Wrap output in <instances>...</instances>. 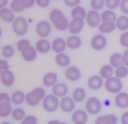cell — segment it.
<instances>
[{"label":"cell","instance_id":"cell-1","mask_svg":"<svg viewBox=\"0 0 128 124\" xmlns=\"http://www.w3.org/2000/svg\"><path fill=\"white\" fill-rule=\"evenodd\" d=\"M48 18H50V22L56 27V30L65 31L69 27L70 22L64 16L63 12L59 9H52L48 14Z\"/></svg>","mask_w":128,"mask_h":124},{"label":"cell","instance_id":"cell-2","mask_svg":"<svg viewBox=\"0 0 128 124\" xmlns=\"http://www.w3.org/2000/svg\"><path fill=\"white\" fill-rule=\"evenodd\" d=\"M47 96L46 90L42 87H36L33 90L26 93L25 95V102L28 106L30 107H35L37 106L40 102L45 99V97Z\"/></svg>","mask_w":128,"mask_h":124},{"label":"cell","instance_id":"cell-3","mask_svg":"<svg viewBox=\"0 0 128 124\" xmlns=\"http://www.w3.org/2000/svg\"><path fill=\"white\" fill-rule=\"evenodd\" d=\"M105 89L111 94H118L121 92L122 89V82L120 80V78L116 77H112L108 80H106L104 82Z\"/></svg>","mask_w":128,"mask_h":124},{"label":"cell","instance_id":"cell-4","mask_svg":"<svg viewBox=\"0 0 128 124\" xmlns=\"http://www.w3.org/2000/svg\"><path fill=\"white\" fill-rule=\"evenodd\" d=\"M13 32L16 36H24L28 30V23L24 16H18L12 23Z\"/></svg>","mask_w":128,"mask_h":124},{"label":"cell","instance_id":"cell-5","mask_svg":"<svg viewBox=\"0 0 128 124\" xmlns=\"http://www.w3.org/2000/svg\"><path fill=\"white\" fill-rule=\"evenodd\" d=\"M42 106L47 112H54L59 107V100L54 94H47L45 99L42 101Z\"/></svg>","mask_w":128,"mask_h":124},{"label":"cell","instance_id":"cell-6","mask_svg":"<svg viewBox=\"0 0 128 124\" xmlns=\"http://www.w3.org/2000/svg\"><path fill=\"white\" fill-rule=\"evenodd\" d=\"M102 108V103L96 97H90L86 102V112L90 114H97Z\"/></svg>","mask_w":128,"mask_h":124},{"label":"cell","instance_id":"cell-7","mask_svg":"<svg viewBox=\"0 0 128 124\" xmlns=\"http://www.w3.org/2000/svg\"><path fill=\"white\" fill-rule=\"evenodd\" d=\"M107 43H108L107 38L103 34H97L92 37L91 41H90V46L94 50L100 52V50H103L106 48Z\"/></svg>","mask_w":128,"mask_h":124},{"label":"cell","instance_id":"cell-8","mask_svg":"<svg viewBox=\"0 0 128 124\" xmlns=\"http://www.w3.org/2000/svg\"><path fill=\"white\" fill-rule=\"evenodd\" d=\"M36 34L42 39L47 38L52 32V25L47 20H41L36 25Z\"/></svg>","mask_w":128,"mask_h":124},{"label":"cell","instance_id":"cell-9","mask_svg":"<svg viewBox=\"0 0 128 124\" xmlns=\"http://www.w3.org/2000/svg\"><path fill=\"white\" fill-rule=\"evenodd\" d=\"M86 22L88 23L89 27H98L101 23V16L99 15V13L94 10H90L88 11L86 16Z\"/></svg>","mask_w":128,"mask_h":124},{"label":"cell","instance_id":"cell-10","mask_svg":"<svg viewBox=\"0 0 128 124\" xmlns=\"http://www.w3.org/2000/svg\"><path fill=\"white\" fill-rule=\"evenodd\" d=\"M76 102L73 100L72 97L65 96L59 100V108L63 112H73L75 110Z\"/></svg>","mask_w":128,"mask_h":124},{"label":"cell","instance_id":"cell-11","mask_svg":"<svg viewBox=\"0 0 128 124\" xmlns=\"http://www.w3.org/2000/svg\"><path fill=\"white\" fill-rule=\"evenodd\" d=\"M84 22L80 18H72L69 22L68 30L72 35H78L80 31L84 29Z\"/></svg>","mask_w":128,"mask_h":124},{"label":"cell","instance_id":"cell-12","mask_svg":"<svg viewBox=\"0 0 128 124\" xmlns=\"http://www.w3.org/2000/svg\"><path fill=\"white\" fill-rule=\"evenodd\" d=\"M71 119H72V122L74 124H86L88 120V112L84 110H74Z\"/></svg>","mask_w":128,"mask_h":124},{"label":"cell","instance_id":"cell-13","mask_svg":"<svg viewBox=\"0 0 128 124\" xmlns=\"http://www.w3.org/2000/svg\"><path fill=\"white\" fill-rule=\"evenodd\" d=\"M64 76L70 82H77L80 78L82 74H80V69L77 68L76 66H69V67H67V69L65 70Z\"/></svg>","mask_w":128,"mask_h":124},{"label":"cell","instance_id":"cell-14","mask_svg":"<svg viewBox=\"0 0 128 124\" xmlns=\"http://www.w3.org/2000/svg\"><path fill=\"white\" fill-rule=\"evenodd\" d=\"M0 82L1 84L6 86L10 87L15 84V74L11 70H6L0 74Z\"/></svg>","mask_w":128,"mask_h":124},{"label":"cell","instance_id":"cell-15","mask_svg":"<svg viewBox=\"0 0 128 124\" xmlns=\"http://www.w3.org/2000/svg\"><path fill=\"white\" fill-rule=\"evenodd\" d=\"M104 82V80L99 75H94V76H91L88 78V88L91 89V90H98V89L103 87Z\"/></svg>","mask_w":128,"mask_h":124},{"label":"cell","instance_id":"cell-16","mask_svg":"<svg viewBox=\"0 0 128 124\" xmlns=\"http://www.w3.org/2000/svg\"><path fill=\"white\" fill-rule=\"evenodd\" d=\"M20 54H22V58L24 59V61L32 62V61H34V60L37 58L38 52L36 50L35 46H28L27 48H25L24 52H20Z\"/></svg>","mask_w":128,"mask_h":124},{"label":"cell","instance_id":"cell-17","mask_svg":"<svg viewBox=\"0 0 128 124\" xmlns=\"http://www.w3.org/2000/svg\"><path fill=\"white\" fill-rule=\"evenodd\" d=\"M52 91L57 98H63L68 93V85L64 82H57L54 87H52Z\"/></svg>","mask_w":128,"mask_h":124},{"label":"cell","instance_id":"cell-18","mask_svg":"<svg viewBox=\"0 0 128 124\" xmlns=\"http://www.w3.org/2000/svg\"><path fill=\"white\" fill-rule=\"evenodd\" d=\"M35 48L39 54H48L52 50V43H50L47 39H41L39 41H37L35 45Z\"/></svg>","mask_w":128,"mask_h":124},{"label":"cell","instance_id":"cell-19","mask_svg":"<svg viewBox=\"0 0 128 124\" xmlns=\"http://www.w3.org/2000/svg\"><path fill=\"white\" fill-rule=\"evenodd\" d=\"M66 48H67L66 41L62 38H56L52 42V50L56 54L64 52V50H65Z\"/></svg>","mask_w":128,"mask_h":124},{"label":"cell","instance_id":"cell-20","mask_svg":"<svg viewBox=\"0 0 128 124\" xmlns=\"http://www.w3.org/2000/svg\"><path fill=\"white\" fill-rule=\"evenodd\" d=\"M15 13L10 8H3L0 9V20L7 23H13L15 20Z\"/></svg>","mask_w":128,"mask_h":124},{"label":"cell","instance_id":"cell-21","mask_svg":"<svg viewBox=\"0 0 128 124\" xmlns=\"http://www.w3.org/2000/svg\"><path fill=\"white\" fill-rule=\"evenodd\" d=\"M118 116L110 114L97 117L94 124H118Z\"/></svg>","mask_w":128,"mask_h":124},{"label":"cell","instance_id":"cell-22","mask_svg":"<svg viewBox=\"0 0 128 124\" xmlns=\"http://www.w3.org/2000/svg\"><path fill=\"white\" fill-rule=\"evenodd\" d=\"M114 104L118 108H125L128 107V93L120 92L116 95L114 98Z\"/></svg>","mask_w":128,"mask_h":124},{"label":"cell","instance_id":"cell-23","mask_svg":"<svg viewBox=\"0 0 128 124\" xmlns=\"http://www.w3.org/2000/svg\"><path fill=\"white\" fill-rule=\"evenodd\" d=\"M57 84V75L54 72L47 73L43 77V84L47 87H54Z\"/></svg>","mask_w":128,"mask_h":124},{"label":"cell","instance_id":"cell-24","mask_svg":"<svg viewBox=\"0 0 128 124\" xmlns=\"http://www.w3.org/2000/svg\"><path fill=\"white\" fill-rule=\"evenodd\" d=\"M66 44L70 50H77L82 46V39L78 35H71L67 38Z\"/></svg>","mask_w":128,"mask_h":124},{"label":"cell","instance_id":"cell-25","mask_svg":"<svg viewBox=\"0 0 128 124\" xmlns=\"http://www.w3.org/2000/svg\"><path fill=\"white\" fill-rule=\"evenodd\" d=\"M25 93L22 90H16L15 92L11 95V103L14 105H22L24 102H25Z\"/></svg>","mask_w":128,"mask_h":124},{"label":"cell","instance_id":"cell-26","mask_svg":"<svg viewBox=\"0 0 128 124\" xmlns=\"http://www.w3.org/2000/svg\"><path fill=\"white\" fill-rule=\"evenodd\" d=\"M101 16V22H116V15L112 10H105L104 12L100 15Z\"/></svg>","mask_w":128,"mask_h":124},{"label":"cell","instance_id":"cell-27","mask_svg":"<svg viewBox=\"0 0 128 124\" xmlns=\"http://www.w3.org/2000/svg\"><path fill=\"white\" fill-rule=\"evenodd\" d=\"M99 76L102 78L103 80H108L110 78H112L114 76V70L112 66L109 64V65H104L101 67L100 72H99Z\"/></svg>","mask_w":128,"mask_h":124},{"label":"cell","instance_id":"cell-28","mask_svg":"<svg viewBox=\"0 0 128 124\" xmlns=\"http://www.w3.org/2000/svg\"><path fill=\"white\" fill-rule=\"evenodd\" d=\"M88 12L86 11V9L82 6H77V7L72 8L71 11V18H80V20H86Z\"/></svg>","mask_w":128,"mask_h":124},{"label":"cell","instance_id":"cell-29","mask_svg":"<svg viewBox=\"0 0 128 124\" xmlns=\"http://www.w3.org/2000/svg\"><path fill=\"white\" fill-rule=\"evenodd\" d=\"M110 65L112 66L114 69H116L118 68L120 66L124 65L123 64V58H122V54H118V52H116V54H112L110 57Z\"/></svg>","mask_w":128,"mask_h":124},{"label":"cell","instance_id":"cell-30","mask_svg":"<svg viewBox=\"0 0 128 124\" xmlns=\"http://www.w3.org/2000/svg\"><path fill=\"white\" fill-rule=\"evenodd\" d=\"M70 57L67 55L66 54H56V63L58 65V66H60V67H68L69 65H70Z\"/></svg>","mask_w":128,"mask_h":124},{"label":"cell","instance_id":"cell-31","mask_svg":"<svg viewBox=\"0 0 128 124\" xmlns=\"http://www.w3.org/2000/svg\"><path fill=\"white\" fill-rule=\"evenodd\" d=\"M116 27V23L114 22H101L100 25L98 26V30L101 34H110L114 30Z\"/></svg>","mask_w":128,"mask_h":124},{"label":"cell","instance_id":"cell-32","mask_svg":"<svg viewBox=\"0 0 128 124\" xmlns=\"http://www.w3.org/2000/svg\"><path fill=\"white\" fill-rule=\"evenodd\" d=\"M116 27L118 30L125 32L128 29V16H120L116 20Z\"/></svg>","mask_w":128,"mask_h":124},{"label":"cell","instance_id":"cell-33","mask_svg":"<svg viewBox=\"0 0 128 124\" xmlns=\"http://www.w3.org/2000/svg\"><path fill=\"white\" fill-rule=\"evenodd\" d=\"M86 91L82 88V87H78L76 88L72 93V98L73 100L75 101L76 103H80L86 99Z\"/></svg>","mask_w":128,"mask_h":124},{"label":"cell","instance_id":"cell-34","mask_svg":"<svg viewBox=\"0 0 128 124\" xmlns=\"http://www.w3.org/2000/svg\"><path fill=\"white\" fill-rule=\"evenodd\" d=\"M11 116H12V118H13L14 120H16V121H22L24 119V117L26 116V114H25V112H24V108H16L13 110Z\"/></svg>","mask_w":128,"mask_h":124},{"label":"cell","instance_id":"cell-35","mask_svg":"<svg viewBox=\"0 0 128 124\" xmlns=\"http://www.w3.org/2000/svg\"><path fill=\"white\" fill-rule=\"evenodd\" d=\"M12 112H13V108H12V105L10 103L0 105V117L6 118L12 114Z\"/></svg>","mask_w":128,"mask_h":124},{"label":"cell","instance_id":"cell-36","mask_svg":"<svg viewBox=\"0 0 128 124\" xmlns=\"http://www.w3.org/2000/svg\"><path fill=\"white\" fill-rule=\"evenodd\" d=\"M15 54V48L12 45H6L2 48V55L5 58H11Z\"/></svg>","mask_w":128,"mask_h":124},{"label":"cell","instance_id":"cell-37","mask_svg":"<svg viewBox=\"0 0 128 124\" xmlns=\"http://www.w3.org/2000/svg\"><path fill=\"white\" fill-rule=\"evenodd\" d=\"M128 75V67H126L125 65L120 66L118 68L114 69V77L118 78H123L127 77Z\"/></svg>","mask_w":128,"mask_h":124},{"label":"cell","instance_id":"cell-38","mask_svg":"<svg viewBox=\"0 0 128 124\" xmlns=\"http://www.w3.org/2000/svg\"><path fill=\"white\" fill-rule=\"evenodd\" d=\"M31 46V44H30V41L28 39H22V40L18 41L16 46V50L20 52H24L25 48H27L28 46Z\"/></svg>","mask_w":128,"mask_h":124},{"label":"cell","instance_id":"cell-39","mask_svg":"<svg viewBox=\"0 0 128 124\" xmlns=\"http://www.w3.org/2000/svg\"><path fill=\"white\" fill-rule=\"evenodd\" d=\"M10 9L14 13H20L24 10V8L20 3V0H13L10 4Z\"/></svg>","mask_w":128,"mask_h":124},{"label":"cell","instance_id":"cell-40","mask_svg":"<svg viewBox=\"0 0 128 124\" xmlns=\"http://www.w3.org/2000/svg\"><path fill=\"white\" fill-rule=\"evenodd\" d=\"M105 6V0H90V7L94 11H99Z\"/></svg>","mask_w":128,"mask_h":124},{"label":"cell","instance_id":"cell-41","mask_svg":"<svg viewBox=\"0 0 128 124\" xmlns=\"http://www.w3.org/2000/svg\"><path fill=\"white\" fill-rule=\"evenodd\" d=\"M121 0H105V6L108 8V10H114L120 7Z\"/></svg>","mask_w":128,"mask_h":124},{"label":"cell","instance_id":"cell-42","mask_svg":"<svg viewBox=\"0 0 128 124\" xmlns=\"http://www.w3.org/2000/svg\"><path fill=\"white\" fill-rule=\"evenodd\" d=\"M120 43L123 48H125L126 50H128V31L123 32V33L120 35Z\"/></svg>","mask_w":128,"mask_h":124},{"label":"cell","instance_id":"cell-43","mask_svg":"<svg viewBox=\"0 0 128 124\" xmlns=\"http://www.w3.org/2000/svg\"><path fill=\"white\" fill-rule=\"evenodd\" d=\"M20 124H38V118L34 116H26Z\"/></svg>","mask_w":128,"mask_h":124},{"label":"cell","instance_id":"cell-44","mask_svg":"<svg viewBox=\"0 0 128 124\" xmlns=\"http://www.w3.org/2000/svg\"><path fill=\"white\" fill-rule=\"evenodd\" d=\"M11 103V96L6 92H0V105Z\"/></svg>","mask_w":128,"mask_h":124},{"label":"cell","instance_id":"cell-45","mask_svg":"<svg viewBox=\"0 0 128 124\" xmlns=\"http://www.w3.org/2000/svg\"><path fill=\"white\" fill-rule=\"evenodd\" d=\"M20 3L24 9H30L36 4V0H20Z\"/></svg>","mask_w":128,"mask_h":124},{"label":"cell","instance_id":"cell-46","mask_svg":"<svg viewBox=\"0 0 128 124\" xmlns=\"http://www.w3.org/2000/svg\"><path fill=\"white\" fill-rule=\"evenodd\" d=\"M63 2L66 6L74 8V7H77V6L80 5V0H63Z\"/></svg>","mask_w":128,"mask_h":124},{"label":"cell","instance_id":"cell-47","mask_svg":"<svg viewBox=\"0 0 128 124\" xmlns=\"http://www.w3.org/2000/svg\"><path fill=\"white\" fill-rule=\"evenodd\" d=\"M120 9L123 14L128 15V0H121L120 1Z\"/></svg>","mask_w":128,"mask_h":124},{"label":"cell","instance_id":"cell-48","mask_svg":"<svg viewBox=\"0 0 128 124\" xmlns=\"http://www.w3.org/2000/svg\"><path fill=\"white\" fill-rule=\"evenodd\" d=\"M6 70H10V65L6 60L0 59V74Z\"/></svg>","mask_w":128,"mask_h":124},{"label":"cell","instance_id":"cell-49","mask_svg":"<svg viewBox=\"0 0 128 124\" xmlns=\"http://www.w3.org/2000/svg\"><path fill=\"white\" fill-rule=\"evenodd\" d=\"M50 3V0H36V5L40 8H47Z\"/></svg>","mask_w":128,"mask_h":124},{"label":"cell","instance_id":"cell-50","mask_svg":"<svg viewBox=\"0 0 128 124\" xmlns=\"http://www.w3.org/2000/svg\"><path fill=\"white\" fill-rule=\"evenodd\" d=\"M120 122L121 124H128V112H123L120 117Z\"/></svg>","mask_w":128,"mask_h":124},{"label":"cell","instance_id":"cell-51","mask_svg":"<svg viewBox=\"0 0 128 124\" xmlns=\"http://www.w3.org/2000/svg\"><path fill=\"white\" fill-rule=\"evenodd\" d=\"M122 58H123V64L128 67V50H126L123 54H122Z\"/></svg>","mask_w":128,"mask_h":124},{"label":"cell","instance_id":"cell-52","mask_svg":"<svg viewBox=\"0 0 128 124\" xmlns=\"http://www.w3.org/2000/svg\"><path fill=\"white\" fill-rule=\"evenodd\" d=\"M7 5H8V0H0V9L6 8Z\"/></svg>","mask_w":128,"mask_h":124},{"label":"cell","instance_id":"cell-53","mask_svg":"<svg viewBox=\"0 0 128 124\" xmlns=\"http://www.w3.org/2000/svg\"><path fill=\"white\" fill-rule=\"evenodd\" d=\"M47 124H61V121L56 120V119H52V120H50Z\"/></svg>","mask_w":128,"mask_h":124},{"label":"cell","instance_id":"cell-54","mask_svg":"<svg viewBox=\"0 0 128 124\" xmlns=\"http://www.w3.org/2000/svg\"><path fill=\"white\" fill-rule=\"evenodd\" d=\"M1 124H11L10 122H7V121H4V122H2Z\"/></svg>","mask_w":128,"mask_h":124},{"label":"cell","instance_id":"cell-55","mask_svg":"<svg viewBox=\"0 0 128 124\" xmlns=\"http://www.w3.org/2000/svg\"><path fill=\"white\" fill-rule=\"evenodd\" d=\"M1 36H2V30H1V28H0V38H1Z\"/></svg>","mask_w":128,"mask_h":124},{"label":"cell","instance_id":"cell-56","mask_svg":"<svg viewBox=\"0 0 128 124\" xmlns=\"http://www.w3.org/2000/svg\"><path fill=\"white\" fill-rule=\"evenodd\" d=\"M61 124H67L66 122H64V121H61Z\"/></svg>","mask_w":128,"mask_h":124},{"label":"cell","instance_id":"cell-57","mask_svg":"<svg viewBox=\"0 0 128 124\" xmlns=\"http://www.w3.org/2000/svg\"><path fill=\"white\" fill-rule=\"evenodd\" d=\"M54 1H58V0H54Z\"/></svg>","mask_w":128,"mask_h":124}]
</instances>
